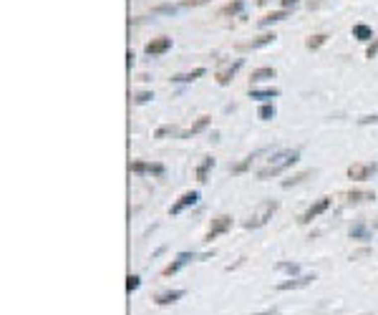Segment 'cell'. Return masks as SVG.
<instances>
[{"mask_svg":"<svg viewBox=\"0 0 378 315\" xmlns=\"http://www.w3.org/2000/svg\"><path fill=\"white\" fill-rule=\"evenodd\" d=\"M376 56H378V38H373L371 46L366 48V58H376Z\"/></svg>","mask_w":378,"mask_h":315,"instance_id":"32","label":"cell"},{"mask_svg":"<svg viewBox=\"0 0 378 315\" xmlns=\"http://www.w3.org/2000/svg\"><path fill=\"white\" fill-rule=\"evenodd\" d=\"M297 159H300V149H283V151H278L273 159L268 162V167H262V169L257 172V179L278 177V174H283L285 169H290Z\"/></svg>","mask_w":378,"mask_h":315,"instance_id":"1","label":"cell"},{"mask_svg":"<svg viewBox=\"0 0 378 315\" xmlns=\"http://www.w3.org/2000/svg\"><path fill=\"white\" fill-rule=\"evenodd\" d=\"M310 174H313V172H300L297 177H292V179H285V182H283V187H285V189H290L292 184H300V182H305Z\"/></svg>","mask_w":378,"mask_h":315,"instance_id":"27","label":"cell"},{"mask_svg":"<svg viewBox=\"0 0 378 315\" xmlns=\"http://www.w3.org/2000/svg\"><path fill=\"white\" fill-rule=\"evenodd\" d=\"M214 167V159H212V156H204V159H202V164L197 167V179L199 182H207V172Z\"/></svg>","mask_w":378,"mask_h":315,"instance_id":"24","label":"cell"},{"mask_svg":"<svg viewBox=\"0 0 378 315\" xmlns=\"http://www.w3.org/2000/svg\"><path fill=\"white\" fill-rule=\"evenodd\" d=\"M174 134H179V131H177V126H169V124H167V126H159V129L154 131V136H157V139H164V136H174Z\"/></svg>","mask_w":378,"mask_h":315,"instance_id":"29","label":"cell"},{"mask_svg":"<svg viewBox=\"0 0 378 315\" xmlns=\"http://www.w3.org/2000/svg\"><path fill=\"white\" fill-rule=\"evenodd\" d=\"M177 10H179L177 5H157V8H154V13H167V15H174Z\"/></svg>","mask_w":378,"mask_h":315,"instance_id":"34","label":"cell"},{"mask_svg":"<svg viewBox=\"0 0 378 315\" xmlns=\"http://www.w3.org/2000/svg\"><path fill=\"white\" fill-rule=\"evenodd\" d=\"M278 200H265L262 205H257V210L242 222V227L245 229H260V227H265L270 219H273V214L278 212Z\"/></svg>","mask_w":378,"mask_h":315,"instance_id":"2","label":"cell"},{"mask_svg":"<svg viewBox=\"0 0 378 315\" xmlns=\"http://www.w3.org/2000/svg\"><path fill=\"white\" fill-rule=\"evenodd\" d=\"M353 38H358V41H373V30H371V25L356 23V25H353Z\"/></svg>","mask_w":378,"mask_h":315,"instance_id":"21","label":"cell"},{"mask_svg":"<svg viewBox=\"0 0 378 315\" xmlns=\"http://www.w3.org/2000/svg\"><path fill=\"white\" fill-rule=\"evenodd\" d=\"M328 207H330V197H320V200H318L315 205H310L305 212L300 214V219H297V222H300V224H308V222H313L315 217H320Z\"/></svg>","mask_w":378,"mask_h":315,"instance_id":"5","label":"cell"},{"mask_svg":"<svg viewBox=\"0 0 378 315\" xmlns=\"http://www.w3.org/2000/svg\"><path fill=\"white\" fill-rule=\"evenodd\" d=\"M255 3H257V5H265V3H268V0H255Z\"/></svg>","mask_w":378,"mask_h":315,"instance_id":"39","label":"cell"},{"mask_svg":"<svg viewBox=\"0 0 378 315\" xmlns=\"http://www.w3.org/2000/svg\"><path fill=\"white\" fill-rule=\"evenodd\" d=\"M184 298V290H167V293H159L157 298H154V303L159 305V308H164V305H172V303H177V300H182Z\"/></svg>","mask_w":378,"mask_h":315,"instance_id":"16","label":"cell"},{"mask_svg":"<svg viewBox=\"0 0 378 315\" xmlns=\"http://www.w3.org/2000/svg\"><path fill=\"white\" fill-rule=\"evenodd\" d=\"M351 237H353V240H371V229H368V224H366V222L353 224V227H351Z\"/></svg>","mask_w":378,"mask_h":315,"instance_id":"22","label":"cell"},{"mask_svg":"<svg viewBox=\"0 0 378 315\" xmlns=\"http://www.w3.org/2000/svg\"><path fill=\"white\" fill-rule=\"evenodd\" d=\"M207 126H209V116H199L192 126H187L184 131H179V136H182V139H192V136H197L199 131H204Z\"/></svg>","mask_w":378,"mask_h":315,"instance_id":"14","label":"cell"},{"mask_svg":"<svg viewBox=\"0 0 378 315\" xmlns=\"http://www.w3.org/2000/svg\"><path fill=\"white\" fill-rule=\"evenodd\" d=\"M257 156H260V151H255V154L245 156V159H242L240 164H235V167H232V174H242V172H245V169H247V167H250V164H252L255 159H257Z\"/></svg>","mask_w":378,"mask_h":315,"instance_id":"25","label":"cell"},{"mask_svg":"<svg viewBox=\"0 0 378 315\" xmlns=\"http://www.w3.org/2000/svg\"><path fill=\"white\" fill-rule=\"evenodd\" d=\"M328 43V33H315V35H310L308 41H305V48H310V51H318L320 46H325Z\"/></svg>","mask_w":378,"mask_h":315,"instance_id":"23","label":"cell"},{"mask_svg":"<svg viewBox=\"0 0 378 315\" xmlns=\"http://www.w3.org/2000/svg\"><path fill=\"white\" fill-rule=\"evenodd\" d=\"M204 3H209V0H182L184 8H194V5H204Z\"/></svg>","mask_w":378,"mask_h":315,"instance_id":"35","label":"cell"},{"mask_svg":"<svg viewBox=\"0 0 378 315\" xmlns=\"http://www.w3.org/2000/svg\"><path fill=\"white\" fill-rule=\"evenodd\" d=\"M275 113H278V111H275V106H273V104H262V106H260V111H257V116H260L262 121L275 119Z\"/></svg>","mask_w":378,"mask_h":315,"instance_id":"26","label":"cell"},{"mask_svg":"<svg viewBox=\"0 0 378 315\" xmlns=\"http://www.w3.org/2000/svg\"><path fill=\"white\" fill-rule=\"evenodd\" d=\"M151 99H154V94H151V91H141V94L134 96V104H146V101H151Z\"/></svg>","mask_w":378,"mask_h":315,"instance_id":"31","label":"cell"},{"mask_svg":"<svg viewBox=\"0 0 378 315\" xmlns=\"http://www.w3.org/2000/svg\"><path fill=\"white\" fill-rule=\"evenodd\" d=\"M278 270L287 272L290 278H292V275H297V272H300V265H297V262H280V265H278Z\"/></svg>","mask_w":378,"mask_h":315,"instance_id":"28","label":"cell"},{"mask_svg":"<svg viewBox=\"0 0 378 315\" xmlns=\"http://www.w3.org/2000/svg\"><path fill=\"white\" fill-rule=\"evenodd\" d=\"M313 280H315V275H300V278H290V280L278 283V290H280V293H287V290H300V288H308Z\"/></svg>","mask_w":378,"mask_h":315,"instance_id":"9","label":"cell"},{"mask_svg":"<svg viewBox=\"0 0 378 315\" xmlns=\"http://www.w3.org/2000/svg\"><path fill=\"white\" fill-rule=\"evenodd\" d=\"M268 78H275V68L273 66H265V68H255L252 76H250V81L257 84V81H268Z\"/></svg>","mask_w":378,"mask_h":315,"instance_id":"19","label":"cell"},{"mask_svg":"<svg viewBox=\"0 0 378 315\" xmlns=\"http://www.w3.org/2000/svg\"><path fill=\"white\" fill-rule=\"evenodd\" d=\"M129 169L134 174H154V177L164 174V164H149V162H131Z\"/></svg>","mask_w":378,"mask_h":315,"instance_id":"13","label":"cell"},{"mask_svg":"<svg viewBox=\"0 0 378 315\" xmlns=\"http://www.w3.org/2000/svg\"><path fill=\"white\" fill-rule=\"evenodd\" d=\"M192 260H197V255H194V252H179V255L174 257V262H169V265L162 270V275H164V278H169V275H177L184 265H189Z\"/></svg>","mask_w":378,"mask_h":315,"instance_id":"7","label":"cell"},{"mask_svg":"<svg viewBox=\"0 0 378 315\" xmlns=\"http://www.w3.org/2000/svg\"><path fill=\"white\" fill-rule=\"evenodd\" d=\"M280 3H283V8H287V10H290L292 5H297V3H300V0H280Z\"/></svg>","mask_w":378,"mask_h":315,"instance_id":"36","label":"cell"},{"mask_svg":"<svg viewBox=\"0 0 378 315\" xmlns=\"http://www.w3.org/2000/svg\"><path fill=\"white\" fill-rule=\"evenodd\" d=\"M275 33H262V35H257V38H252V41H247V43H237V48L240 51H257V48H265V46H270L273 41H275Z\"/></svg>","mask_w":378,"mask_h":315,"instance_id":"11","label":"cell"},{"mask_svg":"<svg viewBox=\"0 0 378 315\" xmlns=\"http://www.w3.org/2000/svg\"><path fill=\"white\" fill-rule=\"evenodd\" d=\"M242 68V58H237L235 63H224L217 73H214V81L219 84V86H227V84H230L232 81V78H235V73Z\"/></svg>","mask_w":378,"mask_h":315,"instance_id":"6","label":"cell"},{"mask_svg":"<svg viewBox=\"0 0 378 315\" xmlns=\"http://www.w3.org/2000/svg\"><path fill=\"white\" fill-rule=\"evenodd\" d=\"M131 63H134V53H131V51H129V53H126V66H129V68H131Z\"/></svg>","mask_w":378,"mask_h":315,"instance_id":"37","label":"cell"},{"mask_svg":"<svg viewBox=\"0 0 378 315\" xmlns=\"http://www.w3.org/2000/svg\"><path fill=\"white\" fill-rule=\"evenodd\" d=\"M242 8H245V0H230L227 5H222L219 8V18H235V15H240L242 13Z\"/></svg>","mask_w":378,"mask_h":315,"instance_id":"15","label":"cell"},{"mask_svg":"<svg viewBox=\"0 0 378 315\" xmlns=\"http://www.w3.org/2000/svg\"><path fill=\"white\" fill-rule=\"evenodd\" d=\"M230 227H232V217H230V214H219V217H214L212 224H209V229H207V234H204V242L217 240L219 234H224Z\"/></svg>","mask_w":378,"mask_h":315,"instance_id":"4","label":"cell"},{"mask_svg":"<svg viewBox=\"0 0 378 315\" xmlns=\"http://www.w3.org/2000/svg\"><path fill=\"white\" fill-rule=\"evenodd\" d=\"M204 76V68H194V71H189V73H177L172 81L174 84H189V81H197V78Z\"/></svg>","mask_w":378,"mask_h":315,"instance_id":"17","label":"cell"},{"mask_svg":"<svg viewBox=\"0 0 378 315\" xmlns=\"http://www.w3.org/2000/svg\"><path fill=\"white\" fill-rule=\"evenodd\" d=\"M280 91L278 89H252L250 91V99H260V101H270V99H278Z\"/></svg>","mask_w":378,"mask_h":315,"instance_id":"20","label":"cell"},{"mask_svg":"<svg viewBox=\"0 0 378 315\" xmlns=\"http://www.w3.org/2000/svg\"><path fill=\"white\" fill-rule=\"evenodd\" d=\"M139 285H141L139 275H129V278H126V293H134V290H136Z\"/></svg>","mask_w":378,"mask_h":315,"instance_id":"30","label":"cell"},{"mask_svg":"<svg viewBox=\"0 0 378 315\" xmlns=\"http://www.w3.org/2000/svg\"><path fill=\"white\" fill-rule=\"evenodd\" d=\"M172 48V38H151V41L144 46V51H146V56H162V53H167Z\"/></svg>","mask_w":378,"mask_h":315,"instance_id":"10","label":"cell"},{"mask_svg":"<svg viewBox=\"0 0 378 315\" xmlns=\"http://www.w3.org/2000/svg\"><path fill=\"white\" fill-rule=\"evenodd\" d=\"M285 18H290V10L287 8H283V10H278V13H268L265 18H260V25L265 28V25H273V23H280V20H285Z\"/></svg>","mask_w":378,"mask_h":315,"instance_id":"18","label":"cell"},{"mask_svg":"<svg viewBox=\"0 0 378 315\" xmlns=\"http://www.w3.org/2000/svg\"><path fill=\"white\" fill-rule=\"evenodd\" d=\"M361 126H368V124H378V113H371V116H361L358 119Z\"/></svg>","mask_w":378,"mask_h":315,"instance_id":"33","label":"cell"},{"mask_svg":"<svg viewBox=\"0 0 378 315\" xmlns=\"http://www.w3.org/2000/svg\"><path fill=\"white\" fill-rule=\"evenodd\" d=\"M378 172V164L376 162H358V164H351L348 167V179H353V182H366V179H371L373 174Z\"/></svg>","mask_w":378,"mask_h":315,"instance_id":"3","label":"cell"},{"mask_svg":"<svg viewBox=\"0 0 378 315\" xmlns=\"http://www.w3.org/2000/svg\"><path fill=\"white\" fill-rule=\"evenodd\" d=\"M340 200H343L346 205H361V202H373L376 194L368 192V189H353V192H343Z\"/></svg>","mask_w":378,"mask_h":315,"instance_id":"8","label":"cell"},{"mask_svg":"<svg viewBox=\"0 0 378 315\" xmlns=\"http://www.w3.org/2000/svg\"><path fill=\"white\" fill-rule=\"evenodd\" d=\"M255 315H280L278 310H265V313H255Z\"/></svg>","mask_w":378,"mask_h":315,"instance_id":"38","label":"cell"},{"mask_svg":"<svg viewBox=\"0 0 378 315\" xmlns=\"http://www.w3.org/2000/svg\"><path fill=\"white\" fill-rule=\"evenodd\" d=\"M197 200H199V194H197V192H184V194L179 197V200L172 205V210H169V212H172V214H182L187 207L197 205Z\"/></svg>","mask_w":378,"mask_h":315,"instance_id":"12","label":"cell"}]
</instances>
